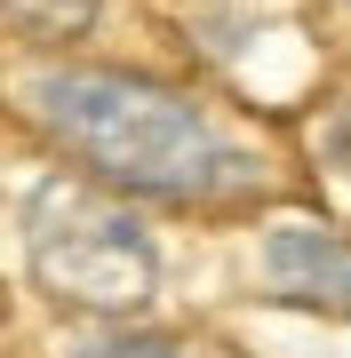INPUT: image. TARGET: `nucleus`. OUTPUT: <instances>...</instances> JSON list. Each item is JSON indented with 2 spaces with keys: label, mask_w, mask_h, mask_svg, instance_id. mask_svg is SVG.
I'll use <instances>...</instances> for the list:
<instances>
[{
  "label": "nucleus",
  "mask_w": 351,
  "mask_h": 358,
  "mask_svg": "<svg viewBox=\"0 0 351 358\" xmlns=\"http://www.w3.org/2000/svg\"><path fill=\"white\" fill-rule=\"evenodd\" d=\"M32 103L64 136V152H80L96 176L128 183V192L200 199V192L240 183V167H247L184 96L152 88V80H128V72H96V64L40 72Z\"/></svg>",
  "instance_id": "1"
},
{
  "label": "nucleus",
  "mask_w": 351,
  "mask_h": 358,
  "mask_svg": "<svg viewBox=\"0 0 351 358\" xmlns=\"http://www.w3.org/2000/svg\"><path fill=\"white\" fill-rule=\"evenodd\" d=\"M25 247H32V279L56 303H80V310L152 303L160 255L144 239V223L128 207L96 199L88 183H40L32 207H25Z\"/></svg>",
  "instance_id": "2"
},
{
  "label": "nucleus",
  "mask_w": 351,
  "mask_h": 358,
  "mask_svg": "<svg viewBox=\"0 0 351 358\" xmlns=\"http://www.w3.org/2000/svg\"><path fill=\"white\" fill-rule=\"evenodd\" d=\"M263 271H272V287L296 294V303H351V247L336 231L280 223L272 239H263Z\"/></svg>",
  "instance_id": "3"
},
{
  "label": "nucleus",
  "mask_w": 351,
  "mask_h": 358,
  "mask_svg": "<svg viewBox=\"0 0 351 358\" xmlns=\"http://www.w3.org/2000/svg\"><path fill=\"white\" fill-rule=\"evenodd\" d=\"M0 16L32 40H72L96 24V0H0Z\"/></svg>",
  "instance_id": "4"
},
{
  "label": "nucleus",
  "mask_w": 351,
  "mask_h": 358,
  "mask_svg": "<svg viewBox=\"0 0 351 358\" xmlns=\"http://www.w3.org/2000/svg\"><path fill=\"white\" fill-rule=\"evenodd\" d=\"M72 358H192V350H176L168 334H96V343H80Z\"/></svg>",
  "instance_id": "5"
},
{
  "label": "nucleus",
  "mask_w": 351,
  "mask_h": 358,
  "mask_svg": "<svg viewBox=\"0 0 351 358\" xmlns=\"http://www.w3.org/2000/svg\"><path fill=\"white\" fill-rule=\"evenodd\" d=\"M327 159H336V167H343V176H351V112L336 120V128H327Z\"/></svg>",
  "instance_id": "6"
}]
</instances>
